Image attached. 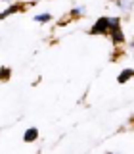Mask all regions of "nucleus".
Segmentation results:
<instances>
[{
	"mask_svg": "<svg viewBox=\"0 0 134 154\" xmlns=\"http://www.w3.org/2000/svg\"><path fill=\"white\" fill-rule=\"evenodd\" d=\"M107 31H109V17H100L92 25V29H90L92 35H103V33H107Z\"/></svg>",
	"mask_w": 134,
	"mask_h": 154,
	"instance_id": "f257e3e1",
	"label": "nucleus"
},
{
	"mask_svg": "<svg viewBox=\"0 0 134 154\" xmlns=\"http://www.w3.org/2000/svg\"><path fill=\"white\" fill-rule=\"evenodd\" d=\"M109 33H111V41L115 42V45H121V42H124V35H123L121 27H113V29H109Z\"/></svg>",
	"mask_w": 134,
	"mask_h": 154,
	"instance_id": "f03ea898",
	"label": "nucleus"
},
{
	"mask_svg": "<svg viewBox=\"0 0 134 154\" xmlns=\"http://www.w3.org/2000/svg\"><path fill=\"white\" fill-rule=\"evenodd\" d=\"M36 137H38V129H36V127H29L27 131H25V135H23L25 143H33Z\"/></svg>",
	"mask_w": 134,
	"mask_h": 154,
	"instance_id": "7ed1b4c3",
	"label": "nucleus"
},
{
	"mask_svg": "<svg viewBox=\"0 0 134 154\" xmlns=\"http://www.w3.org/2000/svg\"><path fill=\"white\" fill-rule=\"evenodd\" d=\"M132 75H134V71H132V69H124V71H123V73H121V75H119V83H127V81H128V79H130V77H132Z\"/></svg>",
	"mask_w": 134,
	"mask_h": 154,
	"instance_id": "20e7f679",
	"label": "nucleus"
},
{
	"mask_svg": "<svg viewBox=\"0 0 134 154\" xmlns=\"http://www.w3.org/2000/svg\"><path fill=\"white\" fill-rule=\"evenodd\" d=\"M10 73H12L10 67H0V81H8L10 79Z\"/></svg>",
	"mask_w": 134,
	"mask_h": 154,
	"instance_id": "39448f33",
	"label": "nucleus"
},
{
	"mask_svg": "<svg viewBox=\"0 0 134 154\" xmlns=\"http://www.w3.org/2000/svg\"><path fill=\"white\" fill-rule=\"evenodd\" d=\"M19 8H21V6H17V4H16V6H12V8H8V10H4V12L0 14V19H2V17H6V16H10V14H13V12H17Z\"/></svg>",
	"mask_w": 134,
	"mask_h": 154,
	"instance_id": "423d86ee",
	"label": "nucleus"
},
{
	"mask_svg": "<svg viewBox=\"0 0 134 154\" xmlns=\"http://www.w3.org/2000/svg\"><path fill=\"white\" fill-rule=\"evenodd\" d=\"M132 2L134 0H119V6H121V10H128L132 6Z\"/></svg>",
	"mask_w": 134,
	"mask_h": 154,
	"instance_id": "0eeeda50",
	"label": "nucleus"
},
{
	"mask_svg": "<svg viewBox=\"0 0 134 154\" xmlns=\"http://www.w3.org/2000/svg\"><path fill=\"white\" fill-rule=\"evenodd\" d=\"M52 16L50 14H42V16H35V21H40V23H44V21H48Z\"/></svg>",
	"mask_w": 134,
	"mask_h": 154,
	"instance_id": "6e6552de",
	"label": "nucleus"
},
{
	"mask_svg": "<svg viewBox=\"0 0 134 154\" xmlns=\"http://www.w3.org/2000/svg\"><path fill=\"white\" fill-rule=\"evenodd\" d=\"M113 27H119V17H111V19H109V29H113Z\"/></svg>",
	"mask_w": 134,
	"mask_h": 154,
	"instance_id": "1a4fd4ad",
	"label": "nucleus"
},
{
	"mask_svg": "<svg viewBox=\"0 0 134 154\" xmlns=\"http://www.w3.org/2000/svg\"><path fill=\"white\" fill-rule=\"evenodd\" d=\"M83 12H84V8H75V10H73L71 14H73V16H80Z\"/></svg>",
	"mask_w": 134,
	"mask_h": 154,
	"instance_id": "9d476101",
	"label": "nucleus"
},
{
	"mask_svg": "<svg viewBox=\"0 0 134 154\" xmlns=\"http://www.w3.org/2000/svg\"><path fill=\"white\" fill-rule=\"evenodd\" d=\"M6 2H10V0H6Z\"/></svg>",
	"mask_w": 134,
	"mask_h": 154,
	"instance_id": "9b49d317",
	"label": "nucleus"
},
{
	"mask_svg": "<svg viewBox=\"0 0 134 154\" xmlns=\"http://www.w3.org/2000/svg\"><path fill=\"white\" fill-rule=\"evenodd\" d=\"M132 46H134V45H132Z\"/></svg>",
	"mask_w": 134,
	"mask_h": 154,
	"instance_id": "f8f14e48",
	"label": "nucleus"
}]
</instances>
